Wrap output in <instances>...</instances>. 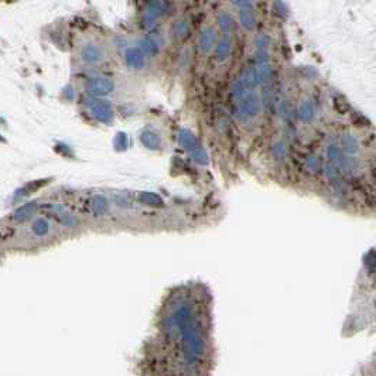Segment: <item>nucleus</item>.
<instances>
[{
	"mask_svg": "<svg viewBox=\"0 0 376 376\" xmlns=\"http://www.w3.org/2000/svg\"><path fill=\"white\" fill-rule=\"evenodd\" d=\"M79 58L82 59V62L88 65H96L103 61L105 58V51L96 43H85L81 50H79Z\"/></svg>",
	"mask_w": 376,
	"mask_h": 376,
	"instance_id": "nucleus-1",
	"label": "nucleus"
},
{
	"mask_svg": "<svg viewBox=\"0 0 376 376\" xmlns=\"http://www.w3.org/2000/svg\"><path fill=\"white\" fill-rule=\"evenodd\" d=\"M115 89V83L112 79L106 77H95L91 78L87 83V91L92 96H105V95L111 94Z\"/></svg>",
	"mask_w": 376,
	"mask_h": 376,
	"instance_id": "nucleus-2",
	"label": "nucleus"
},
{
	"mask_svg": "<svg viewBox=\"0 0 376 376\" xmlns=\"http://www.w3.org/2000/svg\"><path fill=\"white\" fill-rule=\"evenodd\" d=\"M89 109L92 112L95 118L103 122V123H111L112 119H113V111H112L111 105L105 102V100L99 99H92V102H89Z\"/></svg>",
	"mask_w": 376,
	"mask_h": 376,
	"instance_id": "nucleus-3",
	"label": "nucleus"
},
{
	"mask_svg": "<svg viewBox=\"0 0 376 376\" xmlns=\"http://www.w3.org/2000/svg\"><path fill=\"white\" fill-rule=\"evenodd\" d=\"M241 111L243 115L246 116H256L259 115V112L262 111V100L258 95L249 92V94L243 95L241 100Z\"/></svg>",
	"mask_w": 376,
	"mask_h": 376,
	"instance_id": "nucleus-4",
	"label": "nucleus"
},
{
	"mask_svg": "<svg viewBox=\"0 0 376 376\" xmlns=\"http://www.w3.org/2000/svg\"><path fill=\"white\" fill-rule=\"evenodd\" d=\"M234 5L241 6L239 20H241L242 26L246 30H255L256 20H255V14L252 12V2H234Z\"/></svg>",
	"mask_w": 376,
	"mask_h": 376,
	"instance_id": "nucleus-5",
	"label": "nucleus"
},
{
	"mask_svg": "<svg viewBox=\"0 0 376 376\" xmlns=\"http://www.w3.org/2000/svg\"><path fill=\"white\" fill-rule=\"evenodd\" d=\"M165 3L163 2H150L149 7L144 13V24L146 26H152L156 18H159L163 13H164Z\"/></svg>",
	"mask_w": 376,
	"mask_h": 376,
	"instance_id": "nucleus-6",
	"label": "nucleus"
},
{
	"mask_svg": "<svg viewBox=\"0 0 376 376\" xmlns=\"http://www.w3.org/2000/svg\"><path fill=\"white\" fill-rule=\"evenodd\" d=\"M124 58H126L128 65L132 68H141L144 65V54L141 53L140 48H128L124 53Z\"/></svg>",
	"mask_w": 376,
	"mask_h": 376,
	"instance_id": "nucleus-7",
	"label": "nucleus"
},
{
	"mask_svg": "<svg viewBox=\"0 0 376 376\" xmlns=\"http://www.w3.org/2000/svg\"><path fill=\"white\" fill-rule=\"evenodd\" d=\"M259 77L258 71L255 67H249L242 72L241 77V85L246 89H256L259 87Z\"/></svg>",
	"mask_w": 376,
	"mask_h": 376,
	"instance_id": "nucleus-8",
	"label": "nucleus"
},
{
	"mask_svg": "<svg viewBox=\"0 0 376 376\" xmlns=\"http://www.w3.org/2000/svg\"><path fill=\"white\" fill-rule=\"evenodd\" d=\"M50 228H51L50 222L46 218H37L34 222L27 228V231H30V234L34 238H43V236H47L50 234Z\"/></svg>",
	"mask_w": 376,
	"mask_h": 376,
	"instance_id": "nucleus-9",
	"label": "nucleus"
},
{
	"mask_svg": "<svg viewBox=\"0 0 376 376\" xmlns=\"http://www.w3.org/2000/svg\"><path fill=\"white\" fill-rule=\"evenodd\" d=\"M217 41V34L214 29H205L200 35V48L202 53L208 54L211 51Z\"/></svg>",
	"mask_w": 376,
	"mask_h": 376,
	"instance_id": "nucleus-10",
	"label": "nucleus"
},
{
	"mask_svg": "<svg viewBox=\"0 0 376 376\" xmlns=\"http://www.w3.org/2000/svg\"><path fill=\"white\" fill-rule=\"evenodd\" d=\"M178 141L187 152H194L197 149V137L195 135L188 129H181L180 130V136H178Z\"/></svg>",
	"mask_w": 376,
	"mask_h": 376,
	"instance_id": "nucleus-11",
	"label": "nucleus"
},
{
	"mask_svg": "<svg viewBox=\"0 0 376 376\" xmlns=\"http://www.w3.org/2000/svg\"><path fill=\"white\" fill-rule=\"evenodd\" d=\"M141 143L147 147V149H152V150H157L161 144V140L157 133H154L153 130H144L140 135Z\"/></svg>",
	"mask_w": 376,
	"mask_h": 376,
	"instance_id": "nucleus-12",
	"label": "nucleus"
},
{
	"mask_svg": "<svg viewBox=\"0 0 376 376\" xmlns=\"http://www.w3.org/2000/svg\"><path fill=\"white\" fill-rule=\"evenodd\" d=\"M297 115H299V119L304 123H308L314 119V108H312L311 102L310 100H303L299 105V109H297Z\"/></svg>",
	"mask_w": 376,
	"mask_h": 376,
	"instance_id": "nucleus-13",
	"label": "nucleus"
},
{
	"mask_svg": "<svg viewBox=\"0 0 376 376\" xmlns=\"http://www.w3.org/2000/svg\"><path fill=\"white\" fill-rule=\"evenodd\" d=\"M231 40L228 37H223L217 44V59L219 62H223L229 58L231 55Z\"/></svg>",
	"mask_w": 376,
	"mask_h": 376,
	"instance_id": "nucleus-14",
	"label": "nucleus"
},
{
	"mask_svg": "<svg viewBox=\"0 0 376 376\" xmlns=\"http://www.w3.org/2000/svg\"><path fill=\"white\" fill-rule=\"evenodd\" d=\"M341 146L342 152H345V153L348 154H353L358 152V140H357L355 136L351 135V133H347V135L342 136Z\"/></svg>",
	"mask_w": 376,
	"mask_h": 376,
	"instance_id": "nucleus-15",
	"label": "nucleus"
},
{
	"mask_svg": "<svg viewBox=\"0 0 376 376\" xmlns=\"http://www.w3.org/2000/svg\"><path fill=\"white\" fill-rule=\"evenodd\" d=\"M140 50L144 55H156L159 53V46L153 38H143L140 40Z\"/></svg>",
	"mask_w": 376,
	"mask_h": 376,
	"instance_id": "nucleus-16",
	"label": "nucleus"
},
{
	"mask_svg": "<svg viewBox=\"0 0 376 376\" xmlns=\"http://www.w3.org/2000/svg\"><path fill=\"white\" fill-rule=\"evenodd\" d=\"M188 34H190V26H188L187 22L180 20V22L174 23V26H173V35L176 38L184 40L185 37H188Z\"/></svg>",
	"mask_w": 376,
	"mask_h": 376,
	"instance_id": "nucleus-17",
	"label": "nucleus"
},
{
	"mask_svg": "<svg viewBox=\"0 0 376 376\" xmlns=\"http://www.w3.org/2000/svg\"><path fill=\"white\" fill-rule=\"evenodd\" d=\"M91 205H92V210L96 215H103L106 211H108V201H106L105 197L102 195H96L92 198L91 201Z\"/></svg>",
	"mask_w": 376,
	"mask_h": 376,
	"instance_id": "nucleus-18",
	"label": "nucleus"
},
{
	"mask_svg": "<svg viewBox=\"0 0 376 376\" xmlns=\"http://www.w3.org/2000/svg\"><path fill=\"white\" fill-rule=\"evenodd\" d=\"M139 198L143 204H147V205L152 206H161L163 205V200L160 198L157 194H153V193H149V191H144V193H140Z\"/></svg>",
	"mask_w": 376,
	"mask_h": 376,
	"instance_id": "nucleus-19",
	"label": "nucleus"
},
{
	"mask_svg": "<svg viewBox=\"0 0 376 376\" xmlns=\"http://www.w3.org/2000/svg\"><path fill=\"white\" fill-rule=\"evenodd\" d=\"M327 156L329 157V160L334 161V164L337 163V165H340L345 160V156H344V152L338 146H329L327 149Z\"/></svg>",
	"mask_w": 376,
	"mask_h": 376,
	"instance_id": "nucleus-20",
	"label": "nucleus"
},
{
	"mask_svg": "<svg viewBox=\"0 0 376 376\" xmlns=\"http://www.w3.org/2000/svg\"><path fill=\"white\" fill-rule=\"evenodd\" d=\"M218 24H219V29L222 30L223 33H229L231 30H232V17H231L228 13H221L219 16H218Z\"/></svg>",
	"mask_w": 376,
	"mask_h": 376,
	"instance_id": "nucleus-21",
	"label": "nucleus"
},
{
	"mask_svg": "<svg viewBox=\"0 0 376 376\" xmlns=\"http://www.w3.org/2000/svg\"><path fill=\"white\" fill-rule=\"evenodd\" d=\"M193 153V159L198 163V164H208V154L204 149H201V147H197L194 152H191Z\"/></svg>",
	"mask_w": 376,
	"mask_h": 376,
	"instance_id": "nucleus-22",
	"label": "nucleus"
},
{
	"mask_svg": "<svg viewBox=\"0 0 376 376\" xmlns=\"http://www.w3.org/2000/svg\"><path fill=\"white\" fill-rule=\"evenodd\" d=\"M307 167H308L312 173H316V171L320 170V167H321V161H320V159H317L316 156H311V157H308V159H307Z\"/></svg>",
	"mask_w": 376,
	"mask_h": 376,
	"instance_id": "nucleus-23",
	"label": "nucleus"
},
{
	"mask_svg": "<svg viewBox=\"0 0 376 376\" xmlns=\"http://www.w3.org/2000/svg\"><path fill=\"white\" fill-rule=\"evenodd\" d=\"M273 150H275L276 159H283L286 156V146H284V143H277V144H275Z\"/></svg>",
	"mask_w": 376,
	"mask_h": 376,
	"instance_id": "nucleus-24",
	"label": "nucleus"
},
{
	"mask_svg": "<svg viewBox=\"0 0 376 376\" xmlns=\"http://www.w3.org/2000/svg\"><path fill=\"white\" fill-rule=\"evenodd\" d=\"M335 108L340 113H345V111L348 109V105L344 99H335Z\"/></svg>",
	"mask_w": 376,
	"mask_h": 376,
	"instance_id": "nucleus-25",
	"label": "nucleus"
}]
</instances>
